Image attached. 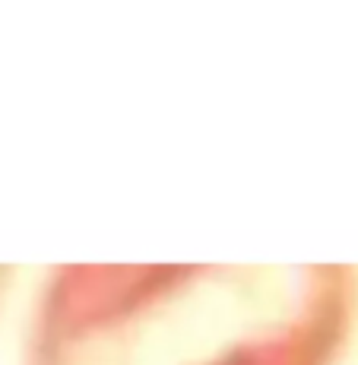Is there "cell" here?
<instances>
[{
  "mask_svg": "<svg viewBox=\"0 0 358 365\" xmlns=\"http://www.w3.org/2000/svg\"><path fill=\"white\" fill-rule=\"evenodd\" d=\"M6 283H10V270H6V267H0V296H4Z\"/></svg>",
  "mask_w": 358,
  "mask_h": 365,
  "instance_id": "obj_2",
  "label": "cell"
},
{
  "mask_svg": "<svg viewBox=\"0 0 358 365\" xmlns=\"http://www.w3.org/2000/svg\"><path fill=\"white\" fill-rule=\"evenodd\" d=\"M355 312L346 264H67L41 289L26 365H336Z\"/></svg>",
  "mask_w": 358,
  "mask_h": 365,
  "instance_id": "obj_1",
  "label": "cell"
}]
</instances>
